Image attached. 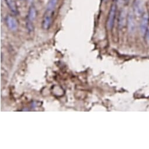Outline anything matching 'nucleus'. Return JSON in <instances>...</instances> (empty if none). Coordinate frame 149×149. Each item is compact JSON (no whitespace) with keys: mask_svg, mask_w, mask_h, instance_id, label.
Segmentation results:
<instances>
[{"mask_svg":"<svg viewBox=\"0 0 149 149\" xmlns=\"http://www.w3.org/2000/svg\"><path fill=\"white\" fill-rule=\"evenodd\" d=\"M57 3L58 0H49V1L42 21V27L44 29H49L51 26Z\"/></svg>","mask_w":149,"mask_h":149,"instance_id":"f257e3e1","label":"nucleus"},{"mask_svg":"<svg viewBox=\"0 0 149 149\" xmlns=\"http://www.w3.org/2000/svg\"><path fill=\"white\" fill-rule=\"evenodd\" d=\"M6 22L7 26L10 30L15 31L18 29V22L16 19L13 16H8L6 19Z\"/></svg>","mask_w":149,"mask_h":149,"instance_id":"0eeeda50","label":"nucleus"},{"mask_svg":"<svg viewBox=\"0 0 149 149\" xmlns=\"http://www.w3.org/2000/svg\"><path fill=\"white\" fill-rule=\"evenodd\" d=\"M127 27L128 30L130 33H133L136 29V22L134 20V13L132 11H130L127 15Z\"/></svg>","mask_w":149,"mask_h":149,"instance_id":"39448f33","label":"nucleus"},{"mask_svg":"<svg viewBox=\"0 0 149 149\" xmlns=\"http://www.w3.org/2000/svg\"><path fill=\"white\" fill-rule=\"evenodd\" d=\"M134 14L139 17L142 16L144 13V2L143 0H134Z\"/></svg>","mask_w":149,"mask_h":149,"instance_id":"20e7f679","label":"nucleus"},{"mask_svg":"<svg viewBox=\"0 0 149 149\" xmlns=\"http://www.w3.org/2000/svg\"><path fill=\"white\" fill-rule=\"evenodd\" d=\"M104 1H106V0H104Z\"/></svg>","mask_w":149,"mask_h":149,"instance_id":"4468645a","label":"nucleus"},{"mask_svg":"<svg viewBox=\"0 0 149 149\" xmlns=\"http://www.w3.org/2000/svg\"><path fill=\"white\" fill-rule=\"evenodd\" d=\"M26 28L29 32H32L33 30V26L32 24V22L28 21V22H26Z\"/></svg>","mask_w":149,"mask_h":149,"instance_id":"9d476101","label":"nucleus"},{"mask_svg":"<svg viewBox=\"0 0 149 149\" xmlns=\"http://www.w3.org/2000/svg\"><path fill=\"white\" fill-rule=\"evenodd\" d=\"M127 19V11L125 9H122L120 12L118 19V26L120 29H122L126 25Z\"/></svg>","mask_w":149,"mask_h":149,"instance_id":"423d86ee","label":"nucleus"},{"mask_svg":"<svg viewBox=\"0 0 149 149\" xmlns=\"http://www.w3.org/2000/svg\"><path fill=\"white\" fill-rule=\"evenodd\" d=\"M125 1H128V0H125Z\"/></svg>","mask_w":149,"mask_h":149,"instance_id":"ddd939ff","label":"nucleus"},{"mask_svg":"<svg viewBox=\"0 0 149 149\" xmlns=\"http://www.w3.org/2000/svg\"><path fill=\"white\" fill-rule=\"evenodd\" d=\"M149 23V14L147 12H145L142 15L140 25V32L142 35H144L148 26Z\"/></svg>","mask_w":149,"mask_h":149,"instance_id":"f03ea898","label":"nucleus"},{"mask_svg":"<svg viewBox=\"0 0 149 149\" xmlns=\"http://www.w3.org/2000/svg\"><path fill=\"white\" fill-rule=\"evenodd\" d=\"M29 1H32L33 0H29Z\"/></svg>","mask_w":149,"mask_h":149,"instance_id":"f8f14e48","label":"nucleus"},{"mask_svg":"<svg viewBox=\"0 0 149 149\" xmlns=\"http://www.w3.org/2000/svg\"><path fill=\"white\" fill-rule=\"evenodd\" d=\"M8 7H9L10 10L11 12L14 14H17V8L16 6V3L15 0H5Z\"/></svg>","mask_w":149,"mask_h":149,"instance_id":"6e6552de","label":"nucleus"},{"mask_svg":"<svg viewBox=\"0 0 149 149\" xmlns=\"http://www.w3.org/2000/svg\"><path fill=\"white\" fill-rule=\"evenodd\" d=\"M116 7L115 5L113 4L111 7L108 18V21H107V28L109 30L112 29L113 27L115 19V15H116Z\"/></svg>","mask_w":149,"mask_h":149,"instance_id":"7ed1b4c3","label":"nucleus"},{"mask_svg":"<svg viewBox=\"0 0 149 149\" xmlns=\"http://www.w3.org/2000/svg\"><path fill=\"white\" fill-rule=\"evenodd\" d=\"M145 39H146V40L147 41V43H149V28H148L145 35Z\"/></svg>","mask_w":149,"mask_h":149,"instance_id":"9b49d317","label":"nucleus"},{"mask_svg":"<svg viewBox=\"0 0 149 149\" xmlns=\"http://www.w3.org/2000/svg\"><path fill=\"white\" fill-rule=\"evenodd\" d=\"M36 17V10L34 7H31L29 9L28 16V19L29 21L33 22Z\"/></svg>","mask_w":149,"mask_h":149,"instance_id":"1a4fd4ad","label":"nucleus"}]
</instances>
